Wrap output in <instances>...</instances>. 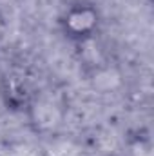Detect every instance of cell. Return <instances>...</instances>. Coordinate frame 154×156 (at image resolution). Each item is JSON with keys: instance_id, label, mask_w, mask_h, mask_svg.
<instances>
[{"instance_id": "6da1fadb", "label": "cell", "mask_w": 154, "mask_h": 156, "mask_svg": "<svg viewBox=\"0 0 154 156\" xmlns=\"http://www.w3.org/2000/svg\"><path fill=\"white\" fill-rule=\"evenodd\" d=\"M58 24H60L62 35L67 40L83 44V42H89L91 38H94V35L100 29L102 16H100V11L93 4L76 2V4H71L69 7H65Z\"/></svg>"}, {"instance_id": "7a4b0ae2", "label": "cell", "mask_w": 154, "mask_h": 156, "mask_svg": "<svg viewBox=\"0 0 154 156\" xmlns=\"http://www.w3.org/2000/svg\"><path fill=\"white\" fill-rule=\"evenodd\" d=\"M2 98L9 109H24V105H27L29 93L26 83L18 76H7L4 80Z\"/></svg>"}, {"instance_id": "3957f363", "label": "cell", "mask_w": 154, "mask_h": 156, "mask_svg": "<svg viewBox=\"0 0 154 156\" xmlns=\"http://www.w3.org/2000/svg\"><path fill=\"white\" fill-rule=\"evenodd\" d=\"M5 35H7V20H5L4 13L0 11V44L4 42V38H5Z\"/></svg>"}]
</instances>
